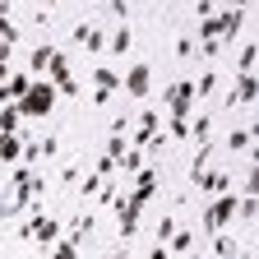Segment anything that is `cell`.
I'll return each mask as SVG.
<instances>
[{
    "label": "cell",
    "instance_id": "obj_1",
    "mask_svg": "<svg viewBox=\"0 0 259 259\" xmlns=\"http://www.w3.org/2000/svg\"><path fill=\"white\" fill-rule=\"evenodd\" d=\"M56 97H60V93H56L51 79H32L28 93L19 97V116H23V120H42V116H51V111H56Z\"/></svg>",
    "mask_w": 259,
    "mask_h": 259
},
{
    "label": "cell",
    "instance_id": "obj_2",
    "mask_svg": "<svg viewBox=\"0 0 259 259\" xmlns=\"http://www.w3.org/2000/svg\"><path fill=\"white\" fill-rule=\"evenodd\" d=\"M232 218H236V194H232V190L208 194V204H204V236L222 232V227H232Z\"/></svg>",
    "mask_w": 259,
    "mask_h": 259
},
{
    "label": "cell",
    "instance_id": "obj_3",
    "mask_svg": "<svg viewBox=\"0 0 259 259\" xmlns=\"http://www.w3.org/2000/svg\"><path fill=\"white\" fill-rule=\"evenodd\" d=\"M120 93H130L135 102H144V97L153 93V65H148V60H135V65L120 74Z\"/></svg>",
    "mask_w": 259,
    "mask_h": 259
},
{
    "label": "cell",
    "instance_id": "obj_4",
    "mask_svg": "<svg viewBox=\"0 0 259 259\" xmlns=\"http://www.w3.org/2000/svg\"><path fill=\"white\" fill-rule=\"evenodd\" d=\"M254 97H259V79H254V70H236V83H232V93H227V111L254 107Z\"/></svg>",
    "mask_w": 259,
    "mask_h": 259
},
{
    "label": "cell",
    "instance_id": "obj_5",
    "mask_svg": "<svg viewBox=\"0 0 259 259\" xmlns=\"http://www.w3.org/2000/svg\"><path fill=\"white\" fill-rule=\"evenodd\" d=\"M111 93H120V74L111 65H93V107H107Z\"/></svg>",
    "mask_w": 259,
    "mask_h": 259
},
{
    "label": "cell",
    "instance_id": "obj_6",
    "mask_svg": "<svg viewBox=\"0 0 259 259\" xmlns=\"http://www.w3.org/2000/svg\"><path fill=\"white\" fill-rule=\"evenodd\" d=\"M167 116H190L194 111V83L190 79H176V83H167Z\"/></svg>",
    "mask_w": 259,
    "mask_h": 259
},
{
    "label": "cell",
    "instance_id": "obj_7",
    "mask_svg": "<svg viewBox=\"0 0 259 259\" xmlns=\"http://www.w3.org/2000/svg\"><path fill=\"white\" fill-rule=\"evenodd\" d=\"M157 130H162V111H157V107H144V111H139V120L130 125V144L144 148V144L157 135Z\"/></svg>",
    "mask_w": 259,
    "mask_h": 259
},
{
    "label": "cell",
    "instance_id": "obj_8",
    "mask_svg": "<svg viewBox=\"0 0 259 259\" xmlns=\"http://www.w3.org/2000/svg\"><path fill=\"white\" fill-rule=\"evenodd\" d=\"M190 185H199V190H204V199H208V194H218V190L232 185V176H227V171H213L208 162H204V167H190Z\"/></svg>",
    "mask_w": 259,
    "mask_h": 259
},
{
    "label": "cell",
    "instance_id": "obj_9",
    "mask_svg": "<svg viewBox=\"0 0 259 259\" xmlns=\"http://www.w3.org/2000/svg\"><path fill=\"white\" fill-rule=\"evenodd\" d=\"M60 236V213H42V222H37V232H32V241L28 245H37V250H51V241Z\"/></svg>",
    "mask_w": 259,
    "mask_h": 259
},
{
    "label": "cell",
    "instance_id": "obj_10",
    "mask_svg": "<svg viewBox=\"0 0 259 259\" xmlns=\"http://www.w3.org/2000/svg\"><path fill=\"white\" fill-rule=\"evenodd\" d=\"M28 83H32L28 70H10V79H0V102H19L28 93Z\"/></svg>",
    "mask_w": 259,
    "mask_h": 259
},
{
    "label": "cell",
    "instance_id": "obj_11",
    "mask_svg": "<svg viewBox=\"0 0 259 259\" xmlns=\"http://www.w3.org/2000/svg\"><path fill=\"white\" fill-rule=\"evenodd\" d=\"M23 153V130H0V167H14Z\"/></svg>",
    "mask_w": 259,
    "mask_h": 259
},
{
    "label": "cell",
    "instance_id": "obj_12",
    "mask_svg": "<svg viewBox=\"0 0 259 259\" xmlns=\"http://www.w3.org/2000/svg\"><path fill=\"white\" fill-rule=\"evenodd\" d=\"M130 47H135V32H130V19H125V23H116V32L107 37V56H125Z\"/></svg>",
    "mask_w": 259,
    "mask_h": 259
},
{
    "label": "cell",
    "instance_id": "obj_13",
    "mask_svg": "<svg viewBox=\"0 0 259 259\" xmlns=\"http://www.w3.org/2000/svg\"><path fill=\"white\" fill-rule=\"evenodd\" d=\"M199 250V232H171V241H167V254H194Z\"/></svg>",
    "mask_w": 259,
    "mask_h": 259
},
{
    "label": "cell",
    "instance_id": "obj_14",
    "mask_svg": "<svg viewBox=\"0 0 259 259\" xmlns=\"http://www.w3.org/2000/svg\"><path fill=\"white\" fill-rule=\"evenodd\" d=\"M227 148H232V153H254V125L232 130V135H227Z\"/></svg>",
    "mask_w": 259,
    "mask_h": 259
},
{
    "label": "cell",
    "instance_id": "obj_15",
    "mask_svg": "<svg viewBox=\"0 0 259 259\" xmlns=\"http://www.w3.org/2000/svg\"><path fill=\"white\" fill-rule=\"evenodd\" d=\"M51 56H56V47H51V42H42L37 51L28 56V74H47V65H51Z\"/></svg>",
    "mask_w": 259,
    "mask_h": 259
},
{
    "label": "cell",
    "instance_id": "obj_16",
    "mask_svg": "<svg viewBox=\"0 0 259 259\" xmlns=\"http://www.w3.org/2000/svg\"><path fill=\"white\" fill-rule=\"evenodd\" d=\"M213 88H218V70H204L199 79H194V102H204V97H213Z\"/></svg>",
    "mask_w": 259,
    "mask_h": 259
},
{
    "label": "cell",
    "instance_id": "obj_17",
    "mask_svg": "<svg viewBox=\"0 0 259 259\" xmlns=\"http://www.w3.org/2000/svg\"><path fill=\"white\" fill-rule=\"evenodd\" d=\"M167 139H171V144L190 139V116H167Z\"/></svg>",
    "mask_w": 259,
    "mask_h": 259
},
{
    "label": "cell",
    "instance_id": "obj_18",
    "mask_svg": "<svg viewBox=\"0 0 259 259\" xmlns=\"http://www.w3.org/2000/svg\"><path fill=\"white\" fill-rule=\"evenodd\" d=\"M83 51H88V56H102V51H107V32H102V23H93V32L83 37Z\"/></svg>",
    "mask_w": 259,
    "mask_h": 259
},
{
    "label": "cell",
    "instance_id": "obj_19",
    "mask_svg": "<svg viewBox=\"0 0 259 259\" xmlns=\"http://www.w3.org/2000/svg\"><path fill=\"white\" fill-rule=\"evenodd\" d=\"M97 190H102V176H97V171L79 176V199H88V204H93V194H97Z\"/></svg>",
    "mask_w": 259,
    "mask_h": 259
},
{
    "label": "cell",
    "instance_id": "obj_20",
    "mask_svg": "<svg viewBox=\"0 0 259 259\" xmlns=\"http://www.w3.org/2000/svg\"><path fill=\"white\" fill-rule=\"evenodd\" d=\"M19 102H0V130H19Z\"/></svg>",
    "mask_w": 259,
    "mask_h": 259
},
{
    "label": "cell",
    "instance_id": "obj_21",
    "mask_svg": "<svg viewBox=\"0 0 259 259\" xmlns=\"http://www.w3.org/2000/svg\"><path fill=\"white\" fill-rule=\"evenodd\" d=\"M19 213H28V204H19L14 194H5V199H0V222H10V218H19Z\"/></svg>",
    "mask_w": 259,
    "mask_h": 259
},
{
    "label": "cell",
    "instance_id": "obj_22",
    "mask_svg": "<svg viewBox=\"0 0 259 259\" xmlns=\"http://www.w3.org/2000/svg\"><path fill=\"white\" fill-rule=\"evenodd\" d=\"M199 37H222V19H218V14L199 19Z\"/></svg>",
    "mask_w": 259,
    "mask_h": 259
},
{
    "label": "cell",
    "instance_id": "obj_23",
    "mask_svg": "<svg viewBox=\"0 0 259 259\" xmlns=\"http://www.w3.org/2000/svg\"><path fill=\"white\" fill-rule=\"evenodd\" d=\"M171 232H176V213H162V222H157V241L167 245V241H171Z\"/></svg>",
    "mask_w": 259,
    "mask_h": 259
},
{
    "label": "cell",
    "instance_id": "obj_24",
    "mask_svg": "<svg viewBox=\"0 0 259 259\" xmlns=\"http://www.w3.org/2000/svg\"><path fill=\"white\" fill-rule=\"evenodd\" d=\"M236 60H241V70H254V60H259V47H254V42H245Z\"/></svg>",
    "mask_w": 259,
    "mask_h": 259
},
{
    "label": "cell",
    "instance_id": "obj_25",
    "mask_svg": "<svg viewBox=\"0 0 259 259\" xmlns=\"http://www.w3.org/2000/svg\"><path fill=\"white\" fill-rule=\"evenodd\" d=\"M37 153H42V162H51V157L60 153V139H56V135H47V139L37 144Z\"/></svg>",
    "mask_w": 259,
    "mask_h": 259
},
{
    "label": "cell",
    "instance_id": "obj_26",
    "mask_svg": "<svg viewBox=\"0 0 259 259\" xmlns=\"http://www.w3.org/2000/svg\"><path fill=\"white\" fill-rule=\"evenodd\" d=\"M93 171L102 176V181H107V176H116V157H111V153H102V157H97V167H93Z\"/></svg>",
    "mask_w": 259,
    "mask_h": 259
},
{
    "label": "cell",
    "instance_id": "obj_27",
    "mask_svg": "<svg viewBox=\"0 0 259 259\" xmlns=\"http://www.w3.org/2000/svg\"><path fill=\"white\" fill-rule=\"evenodd\" d=\"M79 176H83V171H79V162H70V167H60V185H65V190H70V185H79Z\"/></svg>",
    "mask_w": 259,
    "mask_h": 259
},
{
    "label": "cell",
    "instance_id": "obj_28",
    "mask_svg": "<svg viewBox=\"0 0 259 259\" xmlns=\"http://www.w3.org/2000/svg\"><path fill=\"white\" fill-rule=\"evenodd\" d=\"M107 10H111L116 23H125V19H130V0H107Z\"/></svg>",
    "mask_w": 259,
    "mask_h": 259
},
{
    "label": "cell",
    "instance_id": "obj_29",
    "mask_svg": "<svg viewBox=\"0 0 259 259\" xmlns=\"http://www.w3.org/2000/svg\"><path fill=\"white\" fill-rule=\"evenodd\" d=\"M190 56H194V42L181 37V42H176V60H190Z\"/></svg>",
    "mask_w": 259,
    "mask_h": 259
},
{
    "label": "cell",
    "instance_id": "obj_30",
    "mask_svg": "<svg viewBox=\"0 0 259 259\" xmlns=\"http://www.w3.org/2000/svg\"><path fill=\"white\" fill-rule=\"evenodd\" d=\"M227 5H236V10H250V5H254V0H227Z\"/></svg>",
    "mask_w": 259,
    "mask_h": 259
},
{
    "label": "cell",
    "instance_id": "obj_31",
    "mask_svg": "<svg viewBox=\"0 0 259 259\" xmlns=\"http://www.w3.org/2000/svg\"><path fill=\"white\" fill-rule=\"evenodd\" d=\"M47 5H56V0H47Z\"/></svg>",
    "mask_w": 259,
    "mask_h": 259
},
{
    "label": "cell",
    "instance_id": "obj_32",
    "mask_svg": "<svg viewBox=\"0 0 259 259\" xmlns=\"http://www.w3.org/2000/svg\"><path fill=\"white\" fill-rule=\"evenodd\" d=\"M23 5H28V0H23Z\"/></svg>",
    "mask_w": 259,
    "mask_h": 259
}]
</instances>
